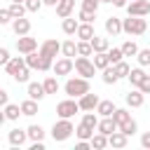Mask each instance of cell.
Listing matches in <instances>:
<instances>
[{"mask_svg": "<svg viewBox=\"0 0 150 150\" xmlns=\"http://www.w3.org/2000/svg\"><path fill=\"white\" fill-rule=\"evenodd\" d=\"M63 91H66L70 98H80L82 94L91 91V89H89V80L82 77V75H80V77H70V80L63 84Z\"/></svg>", "mask_w": 150, "mask_h": 150, "instance_id": "cell-1", "label": "cell"}, {"mask_svg": "<svg viewBox=\"0 0 150 150\" xmlns=\"http://www.w3.org/2000/svg\"><path fill=\"white\" fill-rule=\"evenodd\" d=\"M145 30H148V21L143 16H131L129 14V19H122V33H127V35H143Z\"/></svg>", "mask_w": 150, "mask_h": 150, "instance_id": "cell-2", "label": "cell"}, {"mask_svg": "<svg viewBox=\"0 0 150 150\" xmlns=\"http://www.w3.org/2000/svg\"><path fill=\"white\" fill-rule=\"evenodd\" d=\"M73 131H75V127H73V122L70 120H66V117H61L59 122H54V127H52V138L54 141H68L70 136H73Z\"/></svg>", "mask_w": 150, "mask_h": 150, "instance_id": "cell-3", "label": "cell"}, {"mask_svg": "<svg viewBox=\"0 0 150 150\" xmlns=\"http://www.w3.org/2000/svg\"><path fill=\"white\" fill-rule=\"evenodd\" d=\"M75 112H80V105H77V98H66V101H59L56 103V115L59 117H66V120H70Z\"/></svg>", "mask_w": 150, "mask_h": 150, "instance_id": "cell-4", "label": "cell"}, {"mask_svg": "<svg viewBox=\"0 0 150 150\" xmlns=\"http://www.w3.org/2000/svg\"><path fill=\"white\" fill-rule=\"evenodd\" d=\"M75 70H77V75H82V77H94V73H96V66H94V61L89 59V56H77L75 59Z\"/></svg>", "mask_w": 150, "mask_h": 150, "instance_id": "cell-5", "label": "cell"}, {"mask_svg": "<svg viewBox=\"0 0 150 150\" xmlns=\"http://www.w3.org/2000/svg\"><path fill=\"white\" fill-rule=\"evenodd\" d=\"M127 12L131 16H148L150 14V0H129Z\"/></svg>", "mask_w": 150, "mask_h": 150, "instance_id": "cell-6", "label": "cell"}, {"mask_svg": "<svg viewBox=\"0 0 150 150\" xmlns=\"http://www.w3.org/2000/svg\"><path fill=\"white\" fill-rule=\"evenodd\" d=\"M52 70H54V75H56V77H59V75H68V73H73V70H75V61H73V59H68V56H61L59 61H54Z\"/></svg>", "mask_w": 150, "mask_h": 150, "instance_id": "cell-7", "label": "cell"}, {"mask_svg": "<svg viewBox=\"0 0 150 150\" xmlns=\"http://www.w3.org/2000/svg\"><path fill=\"white\" fill-rule=\"evenodd\" d=\"M38 49V40L35 38H28V35H19L16 38V52L19 54H30Z\"/></svg>", "mask_w": 150, "mask_h": 150, "instance_id": "cell-8", "label": "cell"}, {"mask_svg": "<svg viewBox=\"0 0 150 150\" xmlns=\"http://www.w3.org/2000/svg\"><path fill=\"white\" fill-rule=\"evenodd\" d=\"M38 52H40L42 56H47V59H54V56L61 52V42H59V40H45Z\"/></svg>", "mask_w": 150, "mask_h": 150, "instance_id": "cell-9", "label": "cell"}, {"mask_svg": "<svg viewBox=\"0 0 150 150\" xmlns=\"http://www.w3.org/2000/svg\"><path fill=\"white\" fill-rule=\"evenodd\" d=\"M98 96L96 94H91V91H87V94H82L80 98H77V105H80V110H96V105H98Z\"/></svg>", "mask_w": 150, "mask_h": 150, "instance_id": "cell-10", "label": "cell"}, {"mask_svg": "<svg viewBox=\"0 0 150 150\" xmlns=\"http://www.w3.org/2000/svg\"><path fill=\"white\" fill-rule=\"evenodd\" d=\"M124 101H127V105H129V108H141V105H143V101H145V94H143V91L136 87V89L127 91Z\"/></svg>", "mask_w": 150, "mask_h": 150, "instance_id": "cell-11", "label": "cell"}, {"mask_svg": "<svg viewBox=\"0 0 150 150\" xmlns=\"http://www.w3.org/2000/svg\"><path fill=\"white\" fill-rule=\"evenodd\" d=\"M96 131H101V134H105V136H110L112 131H117V122L112 120V115H110V117H101L98 124H96Z\"/></svg>", "mask_w": 150, "mask_h": 150, "instance_id": "cell-12", "label": "cell"}, {"mask_svg": "<svg viewBox=\"0 0 150 150\" xmlns=\"http://www.w3.org/2000/svg\"><path fill=\"white\" fill-rule=\"evenodd\" d=\"M7 138H9V145L21 148V145L28 141V131H23V129H19V127H16V129H12V131H9V136H7Z\"/></svg>", "mask_w": 150, "mask_h": 150, "instance_id": "cell-13", "label": "cell"}, {"mask_svg": "<svg viewBox=\"0 0 150 150\" xmlns=\"http://www.w3.org/2000/svg\"><path fill=\"white\" fill-rule=\"evenodd\" d=\"M12 30L16 35H28L30 33V21L26 16H19V19H12Z\"/></svg>", "mask_w": 150, "mask_h": 150, "instance_id": "cell-14", "label": "cell"}, {"mask_svg": "<svg viewBox=\"0 0 150 150\" xmlns=\"http://www.w3.org/2000/svg\"><path fill=\"white\" fill-rule=\"evenodd\" d=\"M127 143H129V136L122 134L120 129L112 131V134L108 136V145H110V148H127Z\"/></svg>", "mask_w": 150, "mask_h": 150, "instance_id": "cell-15", "label": "cell"}, {"mask_svg": "<svg viewBox=\"0 0 150 150\" xmlns=\"http://www.w3.org/2000/svg\"><path fill=\"white\" fill-rule=\"evenodd\" d=\"M23 66H26V59H23V56H12V59L5 63V70H7V75H16Z\"/></svg>", "mask_w": 150, "mask_h": 150, "instance_id": "cell-16", "label": "cell"}, {"mask_svg": "<svg viewBox=\"0 0 150 150\" xmlns=\"http://www.w3.org/2000/svg\"><path fill=\"white\" fill-rule=\"evenodd\" d=\"M45 96H47V91H45V84H42V82H28V98L40 101V98H45Z\"/></svg>", "mask_w": 150, "mask_h": 150, "instance_id": "cell-17", "label": "cell"}, {"mask_svg": "<svg viewBox=\"0 0 150 150\" xmlns=\"http://www.w3.org/2000/svg\"><path fill=\"white\" fill-rule=\"evenodd\" d=\"M105 33L108 35H120L122 33V19H117V16H108L105 19Z\"/></svg>", "mask_w": 150, "mask_h": 150, "instance_id": "cell-18", "label": "cell"}, {"mask_svg": "<svg viewBox=\"0 0 150 150\" xmlns=\"http://www.w3.org/2000/svg\"><path fill=\"white\" fill-rule=\"evenodd\" d=\"M23 59H26V66L30 68V70H40L42 68V54L35 49V52H30V54H23Z\"/></svg>", "mask_w": 150, "mask_h": 150, "instance_id": "cell-19", "label": "cell"}, {"mask_svg": "<svg viewBox=\"0 0 150 150\" xmlns=\"http://www.w3.org/2000/svg\"><path fill=\"white\" fill-rule=\"evenodd\" d=\"M73 9H75V0H59V5H56V16L66 19V16L73 14Z\"/></svg>", "mask_w": 150, "mask_h": 150, "instance_id": "cell-20", "label": "cell"}, {"mask_svg": "<svg viewBox=\"0 0 150 150\" xmlns=\"http://www.w3.org/2000/svg\"><path fill=\"white\" fill-rule=\"evenodd\" d=\"M75 35H77L80 40H89V42H91V38H94L96 33H94V26H91V23H82V21H80V26H77V33H75Z\"/></svg>", "mask_w": 150, "mask_h": 150, "instance_id": "cell-21", "label": "cell"}, {"mask_svg": "<svg viewBox=\"0 0 150 150\" xmlns=\"http://www.w3.org/2000/svg\"><path fill=\"white\" fill-rule=\"evenodd\" d=\"M91 49L94 52H108L110 49V40L108 38H101V35H94L91 38Z\"/></svg>", "mask_w": 150, "mask_h": 150, "instance_id": "cell-22", "label": "cell"}, {"mask_svg": "<svg viewBox=\"0 0 150 150\" xmlns=\"http://www.w3.org/2000/svg\"><path fill=\"white\" fill-rule=\"evenodd\" d=\"M77 26H80V23H77V19H75V16H66V19H63V23H61V28H63V33H66V35H75V33H77Z\"/></svg>", "mask_w": 150, "mask_h": 150, "instance_id": "cell-23", "label": "cell"}, {"mask_svg": "<svg viewBox=\"0 0 150 150\" xmlns=\"http://www.w3.org/2000/svg\"><path fill=\"white\" fill-rule=\"evenodd\" d=\"M61 54L68 56V59L77 56V42H75V40H66V42H61Z\"/></svg>", "mask_w": 150, "mask_h": 150, "instance_id": "cell-24", "label": "cell"}, {"mask_svg": "<svg viewBox=\"0 0 150 150\" xmlns=\"http://www.w3.org/2000/svg\"><path fill=\"white\" fill-rule=\"evenodd\" d=\"M94 66L96 70H103L110 66V59H108V52H94Z\"/></svg>", "mask_w": 150, "mask_h": 150, "instance_id": "cell-25", "label": "cell"}, {"mask_svg": "<svg viewBox=\"0 0 150 150\" xmlns=\"http://www.w3.org/2000/svg\"><path fill=\"white\" fill-rule=\"evenodd\" d=\"M143 77H145V70H143V66H138V68H131V70H129V75H127V80H129L134 87H138Z\"/></svg>", "mask_w": 150, "mask_h": 150, "instance_id": "cell-26", "label": "cell"}, {"mask_svg": "<svg viewBox=\"0 0 150 150\" xmlns=\"http://www.w3.org/2000/svg\"><path fill=\"white\" fill-rule=\"evenodd\" d=\"M96 112H98L101 117H110V115L115 112V103H112V101H98Z\"/></svg>", "mask_w": 150, "mask_h": 150, "instance_id": "cell-27", "label": "cell"}, {"mask_svg": "<svg viewBox=\"0 0 150 150\" xmlns=\"http://www.w3.org/2000/svg\"><path fill=\"white\" fill-rule=\"evenodd\" d=\"M38 112V101H33V98H26L23 103H21V115H26V117H33Z\"/></svg>", "mask_w": 150, "mask_h": 150, "instance_id": "cell-28", "label": "cell"}, {"mask_svg": "<svg viewBox=\"0 0 150 150\" xmlns=\"http://www.w3.org/2000/svg\"><path fill=\"white\" fill-rule=\"evenodd\" d=\"M75 136H77V138H80V141H89V138H91V136H94V129H91V127H87V124H82V122H80V124H77V127H75Z\"/></svg>", "mask_w": 150, "mask_h": 150, "instance_id": "cell-29", "label": "cell"}, {"mask_svg": "<svg viewBox=\"0 0 150 150\" xmlns=\"http://www.w3.org/2000/svg\"><path fill=\"white\" fill-rule=\"evenodd\" d=\"M89 143H91V148H96V150H103V148L108 145V136H105V134H101V131H96V134L89 138Z\"/></svg>", "mask_w": 150, "mask_h": 150, "instance_id": "cell-30", "label": "cell"}, {"mask_svg": "<svg viewBox=\"0 0 150 150\" xmlns=\"http://www.w3.org/2000/svg\"><path fill=\"white\" fill-rule=\"evenodd\" d=\"M2 110H5L7 120H12V122H16V120H19V115H21V105H16V103H7Z\"/></svg>", "mask_w": 150, "mask_h": 150, "instance_id": "cell-31", "label": "cell"}, {"mask_svg": "<svg viewBox=\"0 0 150 150\" xmlns=\"http://www.w3.org/2000/svg\"><path fill=\"white\" fill-rule=\"evenodd\" d=\"M26 131H28V138L30 141H45V129L40 124H30Z\"/></svg>", "mask_w": 150, "mask_h": 150, "instance_id": "cell-32", "label": "cell"}, {"mask_svg": "<svg viewBox=\"0 0 150 150\" xmlns=\"http://www.w3.org/2000/svg\"><path fill=\"white\" fill-rule=\"evenodd\" d=\"M94 49H91V42L89 40H77V56H91Z\"/></svg>", "mask_w": 150, "mask_h": 150, "instance_id": "cell-33", "label": "cell"}, {"mask_svg": "<svg viewBox=\"0 0 150 150\" xmlns=\"http://www.w3.org/2000/svg\"><path fill=\"white\" fill-rule=\"evenodd\" d=\"M117 80H120V77H117V73H115V66H112V63H110L108 68H103V82H105V84H115Z\"/></svg>", "mask_w": 150, "mask_h": 150, "instance_id": "cell-34", "label": "cell"}, {"mask_svg": "<svg viewBox=\"0 0 150 150\" xmlns=\"http://www.w3.org/2000/svg\"><path fill=\"white\" fill-rule=\"evenodd\" d=\"M117 129H120L122 134H127V136H134L136 129H138V124H136V120H127V122H122Z\"/></svg>", "mask_w": 150, "mask_h": 150, "instance_id": "cell-35", "label": "cell"}, {"mask_svg": "<svg viewBox=\"0 0 150 150\" xmlns=\"http://www.w3.org/2000/svg\"><path fill=\"white\" fill-rule=\"evenodd\" d=\"M7 9H9V14H12V16H14V19H19V16H23V14H26V12H28V9H26V5H23V2H12V5H9V7H7Z\"/></svg>", "mask_w": 150, "mask_h": 150, "instance_id": "cell-36", "label": "cell"}, {"mask_svg": "<svg viewBox=\"0 0 150 150\" xmlns=\"http://www.w3.org/2000/svg\"><path fill=\"white\" fill-rule=\"evenodd\" d=\"M112 120H115V122H117V127H120L122 122L131 120V115H129V110H127V108H115V112H112Z\"/></svg>", "mask_w": 150, "mask_h": 150, "instance_id": "cell-37", "label": "cell"}, {"mask_svg": "<svg viewBox=\"0 0 150 150\" xmlns=\"http://www.w3.org/2000/svg\"><path fill=\"white\" fill-rule=\"evenodd\" d=\"M122 54H124V56H136V54H138V45H136L134 40H127V42L122 45Z\"/></svg>", "mask_w": 150, "mask_h": 150, "instance_id": "cell-38", "label": "cell"}, {"mask_svg": "<svg viewBox=\"0 0 150 150\" xmlns=\"http://www.w3.org/2000/svg\"><path fill=\"white\" fill-rule=\"evenodd\" d=\"M42 84H45V91H47V94H56V91H59V80H56L54 75H49Z\"/></svg>", "mask_w": 150, "mask_h": 150, "instance_id": "cell-39", "label": "cell"}, {"mask_svg": "<svg viewBox=\"0 0 150 150\" xmlns=\"http://www.w3.org/2000/svg\"><path fill=\"white\" fill-rule=\"evenodd\" d=\"M82 124H87V127L96 129V124H98V115H96L94 110H87V112H84V117H82Z\"/></svg>", "mask_w": 150, "mask_h": 150, "instance_id": "cell-40", "label": "cell"}, {"mask_svg": "<svg viewBox=\"0 0 150 150\" xmlns=\"http://www.w3.org/2000/svg\"><path fill=\"white\" fill-rule=\"evenodd\" d=\"M108 59H110V63H112V66H115V63H120V61L124 59L122 47H112V49H108Z\"/></svg>", "mask_w": 150, "mask_h": 150, "instance_id": "cell-41", "label": "cell"}, {"mask_svg": "<svg viewBox=\"0 0 150 150\" xmlns=\"http://www.w3.org/2000/svg\"><path fill=\"white\" fill-rule=\"evenodd\" d=\"M129 70H131V66H129L127 61L115 63V73H117V77H120V80H122V77H127V75H129Z\"/></svg>", "mask_w": 150, "mask_h": 150, "instance_id": "cell-42", "label": "cell"}, {"mask_svg": "<svg viewBox=\"0 0 150 150\" xmlns=\"http://www.w3.org/2000/svg\"><path fill=\"white\" fill-rule=\"evenodd\" d=\"M136 61H138V66H150V47L148 49H138Z\"/></svg>", "mask_w": 150, "mask_h": 150, "instance_id": "cell-43", "label": "cell"}, {"mask_svg": "<svg viewBox=\"0 0 150 150\" xmlns=\"http://www.w3.org/2000/svg\"><path fill=\"white\" fill-rule=\"evenodd\" d=\"M12 77H14V82H19V84H21V82H28V77H30V68L23 66V68H21L16 75H12Z\"/></svg>", "mask_w": 150, "mask_h": 150, "instance_id": "cell-44", "label": "cell"}, {"mask_svg": "<svg viewBox=\"0 0 150 150\" xmlns=\"http://www.w3.org/2000/svg\"><path fill=\"white\" fill-rule=\"evenodd\" d=\"M77 19H80L82 23H94L96 14H94V12H87V9H80V12H77Z\"/></svg>", "mask_w": 150, "mask_h": 150, "instance_id": "cell-45", "label": "cell"}, {"mask_svg": "<svg viewBox=\"0 0 150 150\" xmlns=\"http://www.w3.org/2000/svg\"><path fill=\"white\" fill-rule=\"evenodd\" d=\"M98 5H101L98 0H82V7H80V9H87V12H94V14H96Z\"/></svg>", "mask_w": 150, "mask_h": 150, "instance_id": "cell-46", "label": "cell"}, {"mask_svg": "<svg viewBox=\"0 0 150 150\" xmlns=\"http://www.w3.org/2000/svg\"><path fill=\"white\" fill-rule=\"evenodd\" d=\"M12 14H9V9H0V26H7V23H12Z\"/></svg>", "mask_w": 150, "mask_h": 150, "instance_id": "cell-47", "label": "cell"}, {"mask_svg": "<svg viewBox=\"0 0 150 150\" xmlns=\"http://www.w3.org/2000/svg\"><path fill=\"white\" fill-rule=\"evenodd\" d=\"M23 5H26V9H28V12H38V9L42 7V0H26Z\"/></svg>", "mask_w": 150, "mask_h": 150, "instance_id": "cell-48", "label": "cell"}, {"mask_svg": "<svg viewBox=\"0 0 150 150\" xmlns=\"http://www.w3.org/2000/svg\"><path fill=\"white\" fill-rule=\"evenodd\" d=\"M138 89H141L143 94H150V75H145V77L141 80V84H138Z\"/></svg>", "mask_w": 150, "mask_h": 150, "instance_id": "cell-49", "label": "cell"}, {"mask_svg": "<svg viewBox=\"0 0 150 150\" xmlns=\"http://www.w3.org/2000/svg\"><path fill=\"white\" fill-rule=\"evenodd\" d=\"M7 103H9V94H7V91L0 87V108H5Z\"/></svg>", "mask_w": 150, "mask_h": 150, "instance_id": "cell-50", "label": "cell"}, {"mask_svg": "<svg viewBox=\"0 0 150 150\" xmlns=\"http://www.w3.org/2000/svg\"><path fill=\"white\" fill-rule=\"evenodd\" d=\"M9 59H12V56H9V52H7L5 47H0V66H5Z\"/></svg>", "mask_w": 150, "mask_h": 150, "instance_id": "cell-51", "label": "cell"}, {"mask_svg": "<svg viewBox=\"0 0 150 150\" xmlns=\"http://www.w3.org/2000/svg\"><path fill=\"white\" fill-rule=\"evenodd\" d=\"M141 145H143V148H150V131H145V134L141 136Z\"/></svg>", "mask_w": 150, "mask_h": 150, "instance_id": "cell-52", "label": "cell"}, {"mask_svg": "<svg viewBox=\"0 0 150 150\" xmlns=\"http://www.w3.org/2000/svg\"><path fill=\"white\" fill-rule=\"evenodd\" d=\"M75 148H77V150H89V148H91V143H89V141H80Z\"/></svg>", "mask_w": 150, "mask_h": 150, "instance_id": "cell-53", "label": "cell"}, {"mask_svg": "<svg viewBox=\"0 0 150 150\" xmlns=\"http://www.w3.org/2000/svg\"><path fill=\"white\" fill-rule=\"evenodd\" d=\"M127 2H129V0H112L115 7H127Z\"/></svg>", "mask_w": 150, "mask_h": 150, "instance_id": "cell-54", "label": "cell"}, {"mask_svg": "<svg viewBox=\"0 0 150 150\" xmlns=\"http://www.w3.org/2000/svg\"><path fill=\"white\" fill-rule=\"evenodd\" d=\"M42 5H49V7H56L59 0H42Z\"/></svg>", "mask_w": 150, "mask_h": 150, "instance_id": "cell-55", "label": "cell"}, {"mask_svg": "<svg viewBox=\"0 0 150 150\" xmlns=\"http://www.w3.org/2000/svg\"><path fill=\"white\" fill-rule=\"evenodd\" d=\"M5 120H7V115H5V110H2V108H0V127H2V124H5Z\"/></svg>", "mask_w": 150, "mask_h": 150, "instance_id": "cell-56", "label": "cell"}, {"mask_svg": "<svg viewBox=\"0 0 150 150\" xmlns=\"http://www.w3.org/2000/svg\"><path fill=\"white\" fill-rule=\"evenodd\" d=\"M12 2H26V0H12Z\"/></svg>", "mask_w": 150, "mask_h": 150, "instance_id": "cell-57", "label": "cell"}, {"mask_svg": "<svg viewBox=\"0 0 150 150\" xmlns=\"http://www.w3.org/2000/svg\"><path fill=\"white\" fill-rule=\"evenodd\" d=\"M101 2H112V0H101Z\"/></svg>", "mask_w": 150, "mask_h": 150, "instance_id": "cell-58", "label": "cell"}, {"mask_svg": "<svg viewBox=\"0 0 150 150\" xmlns=\"http://www.w3.org/2000/svg\"><path fill=\"white\" fill-rule=\"evenodd\" d=\"M98 2H101V0H98Z\"/></svg>", "mask_w": 150, "mask_h": 150, "instance_id": "cell-59", "label": "cell"}]
</instances>
